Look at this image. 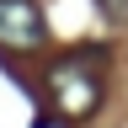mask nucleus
Returning <instances> with one entry per match:
<instances>
[{
	"instance_id": "nucleus-2",
	"label": "nucleus",
	"mask_w": 128,
	"mask_h": 128,
	"mask_svg": "<svg viewBox=\"0 0 128 128\" xmlns=\"http://www.w3.org/2000/svg\"><path fill=\"white\" fill-rule=\"evenodd\" d=\"M43 38L48 27H43L38 0H0V48L27 54V48H43Z\"/></svg>"
},
{
	"instance_id": "nucleus-3",
	"label": "nucleus",
	"mask_w": 128,
	"mask_h": 128,
	"mask_svg": "<svg viewBox=\"0 0 128 128\" xmlns=\"http://www.w3.org/2000/svg\"><path fill=\"white\" fill-rule=\"evenodd\" d=\"M102 6H107L112 22H128V0H102Z\"/></svg>"
},
{
	"instance_id": "nucleus-1",
	"label": "nucleus",
	"mask_w": 128,
	"mask_h": 128,
	"mask_svg": "<svg viewBox=\"0 0 128 128\" xmlns=\"http://www.w3.org/2000/svg\"><path fill=\"white\" fill-rule=\"evenodd\" d=\"M96 64L102 54H70L54 64V75H48V91H54V102L64 118H91L96 107H102V75H96Z\"/></svg>"
}]
</instances>
